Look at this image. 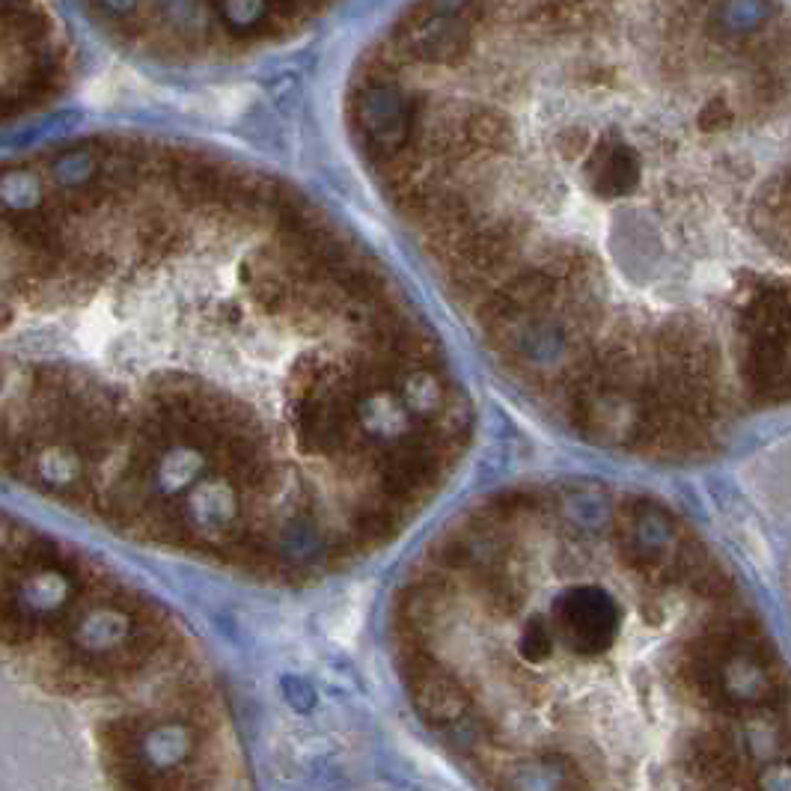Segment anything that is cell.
<instances>
[{"instance_id": "6da1fadb", "label": "cell", "mask_w": 791, "mask_h": 791, "mask_svg": "<svg viewBox=\"0 0 791 791\" xmlns=\"http://www.w3.org/2000/svg\"><path fill=\"white\" fill-rule=\"evenodd\" d=\"M60 24L39 6H0V119L60 87Z\"/></svg>"}]
</instances>
